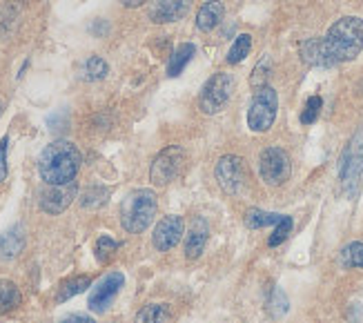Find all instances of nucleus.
Returning a JSON list of instances; mask_svg holds the SVG:
<instances>
[{"mask_svg": "<svg viewBox=\"0 0 363 323\" xmlns=\"http://www.w3.org/2000/svg\"><path fill=\"white\" fill-rule=\"evenodd\" d=\"M83 156L72 141H54L40 152L38 172L47 185H67L81 170Z\"/></svg>", "mask_w": 363, "mask_h": 323, "instance_id": "1", "label": "nucleus"}, {"mask_svg": "<svg viewBox=\"0 0 363 323\" xmlns=\"http://www.w3.org/2000/svg\"><path fill=\"white\" fill-rule=\"evenodd\" d=\"M323 45L328 50V56L333 58L335 65L354 60L363 50V21L357 18V16L339 18L328 29Z\"/></svg>", "mask_w": 363, "mask_h": 323, "instance_id": "2", "label": "nucleus"}, {"mask_svg": "<svg viewBox=\"0 0 363 323\" xmlns=\"http://www.w3.org/2000/svg\"><path fill=\"white\" fill-rule=\"evenodd\" d=\"M156 214V194L152 190H136L121 203V223L125 232L140 234L150 228Z\"/></svg>", "mask_w": 363, "mask_h": 323, "instance_id": "3", "label": "nucleus"}, {"mask_svg": "<svg viewBox=\"0 0 363 323\" xmlns=\"http://www.w3.org/2000/svg\"><path fill=\"white\" fill-rule=\"evenodd\" d=\"M339 179H341V187L348 197H354V194L361 190L363 183V129L359 134L352 136V141L348 143L341 163H339Z\"/></svg>", "mask_w": 363, "mask_h": 323, "instance_id": "4", "label": "nucleus"}, {"mask_svg": "<svg viewBox=\"0 0 363 323\" xmlns=\"http://www.w3.org/2000/svg\"><path fill=\"white\" fill-rule=\"evenodd\" d=\"M232 92H234V78L228 72H218L214 74L208 83H205L201 96H199V107L203 114L214 116L223 109L230 99H232Z\"/></svg>", "mask_w": 363, "mask_h": 323, "instance_id": "5", "label": "nucleus"}, {"mask_svg": "<svg viewBox=\"0 0 363 323\" xmlns=\"http://www.w3.org/2000/svg\"><path fill=\"white\" fill-rule=\"evenodd\" d=\"M277 109H279V96L272 87H261L257 89L255 99L250 103L247 109V127L252 132H267L277 119Z\"/></svg>", "mask_w": 363, "mask_h": 323, "instance_id": "6", "label": "nucleus"}, {"mask_svg": "<svg viewBox=\"0 0 363 323\" xmlns=\"http://www.w3.org/2000/svg\"><path fill=\"white\" fill-rule=\"evenodd\" d=\"M185 160H187V154L183 148H179V145H169V148H165L152 163V170H150L152 183L156 187H165L172 181H177L185 168Z\"/></svg>", "mask_w": 363, "mask_h": 323, "instance_id": "7", "label": "nucleus"}, {"mask_svg": "<svg viewBox=\"0 0 363 323\" xmlns=\"http://www.w3.org/2000/svg\"><path fill=\"white\" fill-rule=\"evenodd\" d=\"M259 172L267 185H283L290 179V156L281 148H265L259 156Z\"/></svg>", "mask_w": 363, "mask_h": 323, "instance_id": "8", "label": "nucleus"}, {"mask_svg": "<svg viewBox=\"0 0 363 323\" xmlns=\"http://www.w3.org/2000/svg\"><path fill=\"white\" fill-rule=\"evenodd\" d=\"M214 176L220 185V190L228 194H239L245 183H247V170H245V160L234 156V154H225L223 158H218Z\"/></svg>", "mask_w": 363, "mask_h": 323, "instance_id": "9", "label": "nucleus"}, {"mask_svg": "<svg viewBox=\"0 0 363 323\" xmlns=\"http://www.w3.org/2000/svg\"><path fill=\"white\" fill-rule=\"evenodd\" d=\"M123 283H125V277L121 272H109L107 277H103L89 295V301H87L89 310L91 312H105L109 305H112V301L118 297Z\"/></svg>", "mask_w": 363, "mask_h": 323, "instance_id": "10", "label": "nucleus"}, {"mask_svg": "<svg viewBox=\"0 0 363 323\" xmlns=\"http://www.w3.org/2000/svg\"><path fill=\"white\" fill-rule=\"evenodd\" d=\"M185 230V221L181 217H165L159 221V225L154 228V236H152V243L159 252H167L174 248Z\"/></svg>", "mask_w": 363, "mask_h": 323, "instance_id": "11", "label": "nucleus"}, {"mask_svg": "<svg viewBox=\"0 0 363 323\" xmlns=\"http://www.w3.org/2000/svg\"><path fill=\"white\" fill-rule=\"evenodd\" d=\"M192 0H152L150 5V21L156 25L177 23L189 11Z\"/></svg>", "mask_w": 363, "mask_h": 323, "instance_id": "12", "label": "nucleus"}, {"mask_svg": "<svg viewBox=\"0 0 363 323\" xmlns=\"http://www.w3.org/2000/svg\"><path fill=\"white\" fill-rule=\"evenodd\" d=\"M76 197V185L74 181L67 185H50V190L43 192L40 197V207L50 214H60Z\"/></svg>", "mask_w": 363, "mask_h": 323, "instance_id": "13", "label": "nucleus"}, {"mask_svg": "<svg viewBox=\"0 0 363 323\" xmlns=\"http://www.w3.org/2000/svg\"><path fill=\"white\" fill-rule=\"evenodd\" d=\"M208 236H210V230H208V223L203 219H194L192 228H189V234H187V241H185V256L187 258H199L208 246Z\"/></svg>", "mask_w": 363, "mask_h": 323, "instance_id": "14", "label": "nucleus"}, {"mask_svg": "<svg viewBox=\"0 0 363 323\" xmlns=\"http://www.w3.org/2000/svg\"><path fill=\"white\" fill-rule=\"evenodd\" d=\"M301 58L312 67H333V58L328 56L323 38H310L301 45Z\"/></svg>", "mask_w": 363, "mask_h": 323, "instance_id": "15", "label": "nucleus"}, {"mask_svg": "<svg viewBox=\"0 0 363 323\" xmlns=\"http://www.w3.org/2000/svg\"><path fill=\"white\" fill-rule=\"evenodd\" d=\"M223 13H225V7L220 0H208L196 13V27L201 31H212L220 21H223Z\"/></svg>", "mask_w": 363, "mask_h": 323, "instance_id": "16", "label": "nucleus"}, {"mask_svg": "<svg viewBox=\"0 0 363 323\" xmlns=\"http://www.w3.org/2000/svg\"><path fill=\"white\" fill-rule=\"evenodd\" d=\"M25 248V230L16 225L9 232L0 234V258H13L18 256Z\"/></svg>", "mask_w": 363, "mask_h": 323, "instance_id": "17", "label": "nucleus"}, {"mask_svg": "<svg viewBox=\"0 0 363 323\" xmlns=\"http://www.w3.org/2000/svg\"><path fill=\"white\" fill-rule=\"evenodd\" d=\"M172 319L169 303H150L136 312L134 323H167Z\"/></svg>", "mask_w": 363, "mask_h": 323, "instance_id": "18", "label": "nucleus"}, {"mask_svg": "<svg viewBox=\"0 0 363 323\" xmlns=\"http://www.w3.org/2000/svg\"><path fill=\"white\" fill-rule=\"evenodd\" d=\"M194 52H196V47L192 43H183L177 47V52L172 54L169 58V65H167V76L169 78H177L181 76V72L187 67V62L194 58Z\"/></svg>", "mask_w": 363, "mask_h": 323, "instance_id": "19", "label": "nucleus"}, {"mask_svg": "<svg viewBox=\"0 0 363 323\" xmlns=\"http://www.w3.org/2000/svg\"><path fill=\"white\" fill-rule=\"evenodd\" d=\"M21 290L13 281L0 279V317L16 310L21 305Z\"/></svg>", "mask_w": 363, "mask_h": 323, "instance_id": "20", "label": "nucleus"}, {"mask_svg": "<svg viewBox=\"0 0 363 323\" xmlns=\"http://www.w3.org/2000/svg\"><path fill=\"white\" fill-rule=\"evenodd\" d=\"M286 214H274V212H263V209H247L245 214V225L252 230L257 228H267V225H277Z\"/></svg>", "mask_w": 363, "mask_h": 323, "instance_id": "21", "label": "nucleus"}, {"mask_svg": "<svg viewBox=\"0 0 363 323\" xmlns=\"http://www.w3.org/2000/svg\"><path fill=\"white\" fill-rule=\"evenodd\" d=\"M252 50V36L250 34H241V36H236L234 45L230 47V52H228V62L230 65H239Z\"/></svg>", "mask_w": 363, "mask_h": 323, "instance_id": "22", "label": "nucleus"}, {"mask_svg": "<svg viewBox=\"0 0 363 323\" xmlns=\"http://www.w3.org/2000/svg\"><path fill=\"white\" fill-rule=\"evenodd\" d=\"M341 265L343 268H361L363 270V243H361V241H354V243L343 248Z\"/></svg>", "mask_w": 363, "mask_h": 323, "instance_id": "23", "label": "nucleus"}, {"mask_svg": "<svg viewBox=\"0 0 363 323\" xmlns=\"http://www.w3.org/2000/svg\"><path fill=\"white\" fill-rule=\"evenodd\" d=\"M270 72H272V60H270V56H265L263 60L257 62L255 72H252V76H250V85H252V87H257V89L265 87V85H267V78H270Z\"/></svg>", "mask_w": 363, "mask_h": 323, "instance_id": "24", "label": "nucleus"}, {"mask_svg": "<svg viewBox=\"0 0 363 323\" xmlns=\"http://www.w3.org/2000/svg\"><path fill=\"white\" fill-rule=\"evenodd\" d=\"M91 285V279L89 277H78V279H72V281H67L65 285L60 288V292H58V301H67V299H72L74 295H81L83 290H87Z\"/></svg>", "mask_w": 363, "mask_h": 323, "instance_id": "25", "label": "nucleus"}, {"mask_svg": "<svg viewBox=\"0 0 363 323\" xmlns=\"http://www.w3.org/2000/svg\"><path fill=\"white\" fill-rule=\"evenodd\" d=\"M107 72H109V67H107V62L101 56H89L87 58V62H85V78L87 80H101V78L107 76Z\"/></svg>", "mask_w": 363, "mask_h": 323, "instance_id": "26", "label": "nucleus"}, {"mask_svg": "<svg viewBox=\"0 0 363 323\" xmlns=\"http://www.w3.org/2000/svg\"><path fill=\"white\" fill-rule=\"evenodd\" d=\"M321 107H323L321 96H312V99H308L306 109H303V114H301V123H303V125H312L314 121L319 119Z\"/></svg>", "mask_w": 363, "mask_h": 323, "instance_id": "27", "label": "nucleus"}, {"mask_svg": "<svg viewBox=\"0 0 363 323\" xmlns=\"http://www.w3.org/2000/svg\"><path fill=\"white\" fill-rule=\"evenodd\" d=\"M118 250V243L114 239H109V236H101L99 239V243H96V258L101 263H107L109 258L114 256V252Z\"/></svg>", "mask_w": 363, "mask_h": 323, "instance_id": "28", "label": "nucleus"}, {"mask_svg": "<svg viewBox=\"0 0 363 323\" xmlns=\"http://www.w3.org/2000/svg\"><path fill=\"white\" fill-rule=\"evenodd\" d=\"M290 230H292V217H283V219H281V223H277L274 234H272L270 239H267V243H270L272 248H274V246H279V243H283V241L288 239Z\"/></svg>", "mask_w": 363, "mask_h": 323, "instance_id": "29", "label": "nucleus"}, {"mask_svg": "<svg viewBox=\"0 0 363 323\" xmlns=\"http://www.w3.org/2000/svg\"><path fill=\"white\" fill-rule=\"evenodd\" d=\"M107 197H109V190H105V187L89 190V192L83 194V205L85 207H99V205H103L107 201Z\"/></svg>", "mask_w": 363, "mask_h": 323, "instance_id": "30", "label": "nucleus"}, {"mask_svg": "<svg viewBox=\"0 0 363 323\" xmlns=\"http://www.w3.org/2000/svg\"><path fill=\"white\" fill-rule=\"evenodd\" d=\"M7 148H9V136L0 138V183L7 179Z\"/></svg>", "mask_w": 363, "mask_h": 323, "instance_id": "31", "label": "nucleus"}, {"mask_svg": "<svg viewBox=\"0 0 363 323\" xmlns=\"http://www.w3.org/2000/svg\"><path fill=\"white\" fill-rule=\"evenodd\" d=\"M60 323H96L91 317H87V314H69V317H65Z\"/></svg>", "mask_w": 363, "mask_h": 323, "instance_id": "32", "label": "nucleus"}, {"mask_svg": "<svg viewBox=\"0 0 363 323\" xmlns=\"http://www.w3.org/2000/svg\"><path fill=\"white\" fill-rule=\"evenodd\" d=\"M121 3H123L125 7H140L143 3H147V0H121Z\"/></svg>", "mask_w": 363, "mask_h": 323, "instance_id": "33", "label": "nucleus"}, {"mask_svg": "<svg viewBox=\"0 0 363 323\" xmlns=\"http://www.w3.org/2000/svg\"><path fill=\"white\" fill-rule=\"evenodd\" d=\"M0 116H3V101H0Z\"/></svg>", "mask_w": 363, "mask_h": 323, "instance_id": "34", "label": "nucleus"}]
</instances>
